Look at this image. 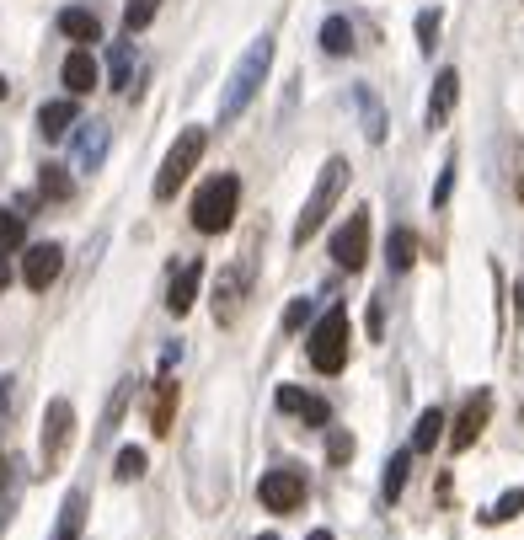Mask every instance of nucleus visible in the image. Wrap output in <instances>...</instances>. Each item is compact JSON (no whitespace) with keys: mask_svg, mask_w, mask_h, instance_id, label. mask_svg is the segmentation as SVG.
<instances>
[{"mask_svg":"<svg viewBox=\"0 0 524 540\" xmlns=\"http://www.w3.org/2000/svg\"><path fill=\"white\" fill-rule=\"evenodd\" d=\"M268 65H273V38L262 33L246 43V54L236 59V70H230V81L220 91V123H236L246 107H252V97L262 91V81H268Z\"/></svg>","mask_w":524,"mask_h":540,"instance_id":"nucleus-1","label":"nucleus"},{"mask_svg":"<svg viewBox=\"0 0 524 540\" xmlns=\"http://www.w3.org/2000/svg\"><path fill=\"white\" fill-rule=\"evenodd\" d=\"M348 177H353V166H348L343 156H332L327 166H321L316 188H311V198H305V209H300V220H295V246H305L321 225H327V214L337 209V198H343Z\"/></svg>","mask_w":524,"mask_h":540,"instance_id":"nucleus-2","label":"nucleus"},{"mask_svg":"<svg viewBox=\"0 0 524 540\" xmlns=\"http://www.w3.org/2000/svg\"><path fill=\"white\" fill-rule=\"evenodd\" d=\"M236 204H241V182L220 172L209 177L204 188L193 193V230H204V236H220V230L236 225Z\"/></svg>","mask_w":524,"mask_h":540,"instance_id":"nucleus-3","label":"nucleus"},{"mask_svg":"<svg viewBox=\"0 0 524 540\" xmlns=\"http://www.w3.org/2000/svg\"><path fill=\"white\" fill-rule=\"evenodd\" d=\"M305 353H311V369L316 375H337L348 364V311L343 305H327L321 321L305 337Z\"/></svg>","mask_w":524,"mask_h":540,"instance_id":"nucleus-4","label":"nucleus"},{"mask_svg":"<svg viewBox=\"0 0 524 540\" xmlns=\"http://www.w3.org/2000/svg\"><path fill=\"white\" fill-rule=\"evenodd\" d=\"M70 444H75V407H70V396H54L49 407H43V434H38V466H43V471L54 476L59 466H65Z\"/></svg>","mask_w":524,"mask_h":540,"instance_id":"nucleus-5","label":"nucleus"},{"mask_svg":"<svg viewBox=\"0 0 524 540\" xmlns=\"http://www.w3.org/2000/svg\"><path fill=\"white\" fill-rule=\"evenodd\" d=\"M204 145H209L204 129H182L177 134V145L166 150V161H161V172H156V198H161V204H166V198H177V188L193 177V166H198V156H204Z\"/></svg>","mask_w":524,"mask_h":540,"instance_id":"nucleus-6","label":"nucleus"},{"mask_svg":"<svg viewBox=\"0 0 524 540\" xmlns=\"http://www.w3.org/2000/svg\"><path fill=\"white\" fill-rule=\"evenodd\" d=\"M257 498H262V508H268V514H295V508L305 503V471H295V466L262 471Z\"/></svg>","mask_w":524,"mask_h":540,"instance_id":"nucleus-7","label":"nucleus"},{"mask_svg":"<svg viewBox=\"0 0 524 540\" xmlns=\"http://www.w3.org/2000/svg\"><path fill=\"white\" fill-rule=\"evenodd\" d=\"M364 257H369V209H353L343 220V230L332 236V262L348 268V273H359Z\"/></svg>","mask_w":524,"mask_h":540,"instance_id":"nucleus-8","label":"nucleus"},{"mask_svg":"<svg viewBox=\"0 0 524 540\" xmlns=\"http://www.w3.org/2000/svg\"><path fill=\"white\" fill-rule=\"evenodd\" d=\"M59 273H65V246L59 241H38V246H27V257H22V279L33 295H43Z\"/></svg>","mask_w":524,"mask_h":540,"instance_id":"nucleus-9","label":"nucleus"},{"mask_svg":"<svg viewBox=\"0 0 524 540\" xmlns=\"http://www.w3.org/2000/svg\"><path fill=\"white\" fill-rule=\"evenodd\" d=\"M487 418H492V391H476V396L466 401V412H460L455 434H450V450H471V444L482 439Z\"/></svg>","mask_w":524,"mask_h":540,"instance_id":"nucleus-10","label":"nucleus"},{"mask_svg":"<svg viewBox=\"0 0 524 540\" xmlns=\"http://www.w3.org/2000/svg\"><path fill=\"white\" fill-rule=\"evenodd\" d=\"M348 102H353V113H359V129H364V140L369 145H385V107H380V97H375V86H353L348 91Z\"/></svg>","mask_w":524,"mask_h":540,"instance_id":"nucleus-11","label":"nucleus"},{"mask_svg":"<svg viewBox=\"0 0 524 540\" xmlns=\"http://www.w3.org/2000/svg\"><path fill=\"white\" fill-rule=\"evenodd\" d=\"M75 166L81 172H97V166L107 161V145H113V129L107 123H75Z\"/></svg>","mask_w":524,"mask_h":540,"instance_id":"nucleus-12","label":"nucleus"},{"mask_svg":"<svg viewBox=\"0 0 524 540\" xmlns=\"http://www.w3.org/2000/svg\"><path fill=\"white\" fill-rule=\"evenodd\" d=\"M241 305H246V273L230 268V273H220V284H214V321L230 327V321L241 316Z\"/></svg>","mask_w":524,"mask_h":540,"instance_id":"nucleus-13","label":"nucleus"},{"mask_svg":"<svg viewBox=\"0 0 524 540\" xmlns=\"http://www.w3.org/2000/svg\"><path fill=\"white\" fill-rule=\"evenodd\" d=\"M279 407L295 412V418H305V423H316V428L332 423V407H327V401L311 396V391H300V385H279Z\"/></svg>","mask_w":524,"mask_h":540,"instance_id":"nucleus-14","label":"nucleus"},{"mask_svg":"<svg viewBox=\"0 0 524 540\" xmlns=\"http://www.w3.org/2000/svg\"><path fill=\"white\" fill-rule=\"evenodd\" d=\"M198 284H204V262H182V273L172 279V289H166V311L188 316L193 300H198Z\"/></svg>","mask_w":524,"mask_h":540,"instance_id":"nucleus-15","label":"nucleus"},{"mask_svg":"<svg viewBox=\"0 0 524 540\" xmlns=\"http://www.w3.org/2000/svg\"><path fill=\"white\" fill-rule=\"evenodd\" d=\"M75 123H81V107H75V97H59V102H43V107H38L43 140H65Z\"/></svg>","mask_w":524,"mask_h":540,"instance_id":"nucleus-16","label":"nucleus"},{"mask_svg":"<svg viewBox=\"0 0 524 540\" xmlns=\"http://www.w3.org/2000/svg\"><path fill=\"white\" fill-rule=\"evenodd\" d=\"M455 102H460V75H455V70H439V81H434V97H428V129L450 123Z\"/></svg>","mask_w":524,"mask_h":540,"instance_id":"nucleus-17","label":"nucleus"},{"mask_svg":"<svg viewBox=\"0 0 524 540\" xmlns=\"http://www.w3.org/2000/svg\"><path fill=\"white\" fill-rule=\"evenodd\" d=\"M81 519H86V492L70 487L65 503H59V519H54V535L49 540H81Z\"/></svg>","mask_w":524,"mask_h":540,"instance_id":"nucleus-18","label":"nucleus"},{"mask_svg":"<svg viewBox=\"0 0 524 540\" xmlns=\"http://www.w3.org/2000/svg\"><path fill=\"white\" fill-rule=\"evenodd\" d=\"M412 262H418V236H412L407 225H396L391 236H385V268H391V273H407Z\"/></svg>","mask_w":524,"mask_h":540,"instance_id":"nucleus-19","label":"nucleus"},{"mask_svg":"<svg viewBox=\"0 0 524 540\" xmlns=\"http://www.w3.org/2000/svg\"><path fill=\"white\" fill-rule=\"evenodd\" d=\"M65 86H70V97H86V91L97 86V59H91V49H75L65 59Z\"/></svg>","mask_w":524,"mask_h":540,"instance_id":"nucleus-20","label":"nucleus"},{"mask_svg":"<svg viewBox=\"0 0 524 540\" xmlns=\"http://www.w3.org/2000/svg\"><path fill=\"white\" fill-rule=\"evenodd\" d=\"M321 49H327L332 59H343V54L359 49V43H353V22L348 17H327V22H321Z\"/></svg>","mask_w":524,"mask_h":540,"instance_id":"nucleus-21","label":"nucleus"},{"mask_svg":"<svg viewBox=\"0 0 524 540\" xmlns=\"http://www.w3.org/2000/svg\"><path fill=\"white\" fill-rule=\"evenodd\" d=\"M59 33H70V38H81V43H97L102 38V22L91 17V11H81V6H65V11H59Z\"/></svg>","mask_w":524,"mask_h":540,"instance_id":"nucleus-22","label":"nucleus"},{"mask_svg":"<svg viewBox=\"0 0 524 540\" xmlns=\"http://www.w3.org/2000/svg\"><path fill=\"white\" fill-rule=\"evenodd\" d=\"M172 412H177V385L172 380H156V407H150V428L156 434H172Z\"/></svg>","mask_w":524,"mask_h":540,"instance_id":"nucleus-23","label":"nucleus"},{"mask_svg":"<svg viewBox=\"0 0 524 540\" xmlns=\"http://www.w3.org/2000/svg\"><path fill=\"white\" fill-rule=\"evenodd\" d=\"M129 396H134V380H118V385H113V401H107V412H102V428H97V444L118 434V423H123V407H129Z\"/></svg>","mask_w":524,"mask_h":540,"instance_id":"nucleus-24","label":"nucleus"},{"mask_svg":"<svg viewBox=\"0 0 524 540\" xmlns=\"http://www.w3.org/2000/svg\"><path fill=\"white\" fill-rule=\"evenodd\" d=\"M444 428H450V423H444V412H439V407H428L423 418H418V428H412V450H418V455H423V450H434V444L444 439Z\"/></svg>","mask_w":524,"mask_h":540,"instance_id":"nucleus-25","label":"nucleus"},{"mask_svg":"<svg viewBox=\"0 0 524 540\" xmlns=\"http://www.w3.org/2000/svg\"><path fill=\"white\" fill-rule=\"evenodd\" d=\"M407 466H412V450H396L391 460H385V482H380L385 503H396V498H402V487H407Z\"/></svg>","mask_w":524,"mask_h":540,"instance_id":"nucleus-26","label":"nucleus"},{"mask_svg":"<svg viewBox=\"0 0 524 540\" xmlns=\"http://www.w3.org/2000/svg\"><path fill=\"white\" fill-rule=\"evenodd\" d=\"M145 466H150V460H145V450H134V444H129V450H118V460H113V476H118V482H140V476H145Z\"/></svg>","mask_w":524,"mask_h":540,"instance_id":"nucleus-27","label":"nucleus"},{"mask_svg":"<svg viewBox=\"0 0 524 540\" xmlns=\"http://www.w3.org/2000/svg\"><path fill=\"white\" fill-rule=\"evenodd\" d=\"M156 11H161V0H129V6H123V27H129V38L140 33V27L156 22Z\"/></svg>","mask_w":524,"mask_h":540,"instance_id":"nucleus-28","label":"nucleus"},{"mask_svg":"<svg viewBox=\"0 0 524 540\" xmlns=\"http://www.w3.org/2000/svg\"><path fill=\"white\" fill-rule=\"evenodd\" d=\"M107 70H113V91H129V70H134V49H129V43H118V49H113Z\"/></svg>","mask_w":524,"mask_h":540,"instance_id":"nucleus-29","label":"nucleus"},{"mask_svg":"<svg viewBox=\"0 0 524 540\" xmlns=\"http://www.w3.org/2000/svg\"><path fill=\"white\" fill-rule=\"evenodd\" d=\"M514 514H524V487L503 492V498H498V503L487 508V524H503V519H514Z\"/></svg>","mask_w":524,"mask_h":540,"instance_id":"nucleus-30","label":"nucleus"},{"mask_svg":"<svg viewBox=\"0 0 524 540\" xmlns=\"http://www.w3.org/2000/svg\"><path fill=\"white\" fill-rule=\"evenodd\" d=\"M38 188H43V198H70V177H65V166H43Z\"/></svg>","mask_w":524,"mask_h":540,"instance_id":"nucleus-31","label":"nucleus"},{"mask_svg":"<svg viewBox=\"0 0 524 540\" xmlns=\"http://www.w3.org/2000/svg\"><path fill=\"white\" fill-rule=\"evenodd\" d=\"M434 43H439V11H418V49L434 54Z\"/></svg>","mask_w":524,"mask_h":540,"instance_id":"nucleus-32","label":"nucleus"},{"mask_svg":"<svg viewBox=\"0 0 524 540\" xmlns=\"http://www.w3.org/2000/svg\"><path fill=\"white\" fill-rule=\"evenodd\" d=\"M311 311H316V300H289V311H284V332H300L305 321H311Z\"/></svg>","mask_w":524,"mask_h":540,"instance_id":"nucleus-33","label":"nucleus"},{"mask_svg":"<svg viewBox=\"0 0 524 540\" xmlns=\"http://www.w3.org/2000/svg\"><path fill=\"white\" fill-rule=\"evenodd\" d=\"M450 188H455V156L444 161V172H439V182H434V209L450 204Z\"/></svg>","mask_w":524,"mask_h":540,"instance_id":"nucleus-34","label":"nucleus"},{"mask_svg":"<svg viewBox=\"0 0 524 540\" xmlns=\"http://www.w3.org/2000/svg\"><path fill=\"white\" fill-rule=\"evenodd\" d=\"M348 455H353V439L343 434V428H332V439H327V460H332V466H343Z\"/></svg>","mask_w":524,"mask_h":540,"instance_id":"nucleus-35","label":"nucleus"},{"mask_svg":"<svg viewBox=\"0 0 524 540\" xmlns=\"http://www.w3.org/2000/svg\"><path fill=\"white\" fill-rule=\"evenodd\" d=\"M11 407H17V375H0V423L11 418Z\"/></svg>","mask_w":524,"mask_h":540,"instance_id":"nucleus-36","label":"nucleus"},{"mask_svg":"<svg viewBox=\"0 0 524 540\" xmlns=\"http://www.w3.org/2000/svg\"><path fill=\"white\" fill-rule=\"evenodd\" d=\"M17 241H22V214H11V220H0V252H11Z\"/></svg>","mask_w":524,"mask_h":540,"instance_id":"nucleus-37","label":"nucleus"},{"mask_svg":"<svg viewBox=\"0 0 524 540\" xmlns=\"http://www.w3.org/2000/svg\"><path fill=\"white\" fill-rule=\"evenodd\" d=\"M369 337H385V300H369Z\"/></svg>","mask_w":524,"mask_h":540,"instance_id":"nucleus-38","label":"nucleus"},{"mask_svg":"<svg viewBox=\"0 0 524 540\" xmlns=\"http://www.w3.org/2000/svg\"><path fill=\"white\" fill-rule=\"evenodd\" d=\"M172 364H182V343H166V353H161V375H166Z\"/></svg>","mask_w":524,"mask_h":540,"instance_id":"nucleus-39","label":"nucleus"},{"mask_svg":"<svg viewBox=\"0 0 524 540\" xmlns=\"http://www.w3.org/2000/svg\"><path fill=\"white\" fill-rule=\"evenodd\" d=\"M11 284V262H6V252H0V289Z\"/></svg>","mask_w":524,"mask_h":540,"instance_id":"nucleus-40","label":"nucleus"},{"mask_svg":"<svg viewBox=\"0 0 524 540\" xmlns=\"http://www.w3.org/2000/svg\"><path fill=\"white\" fill-rule=\"evenodd\" d=\"M305 540H332V530H311V535H305Z\"/></svg>","mask_w":524,"mask_h":540,"instance_id":"nucleus-41","label":"nucleus"},{"mask_svg":"<svg viewBox=\"0 0 524 540\" xmlns=\"http://www.w3.org/2000/svg\"><path fill=\"white\" fill-rule=\"evenodd\" d=\"M6 91H11V86H6V75H0V102H6Z\"/></svg>","mask_w":524,"mask_h":540,"instance_id":"nucleus-42","label":"nucleus"},{"mask_svg":"<svg viewBox=\"0 0 524 540\" xmlns=\"http://www.w3.org/2000/svg\"><path fill=\"white\" fill-rule=\"evenodd\" d=\"M257 540H279V535H257Z\"/></svg>","mask_w":524,"mask_h":540,"instance_id":"nucleus-43","label":"nucleus"},{"mask_svg":"<svg viewBox=\"0 0 524 540\" xmlns=\"http://www.w3.org/2000/svg\"><path fill=\"white\" fill-rule=\"evenodd\" d=\"M0 471H6V466H0Z\"/></svg>","mask_w":524,"mask_h":540,"instance_id":"nucleus-44","label":"nucleus"}]
</instances>
